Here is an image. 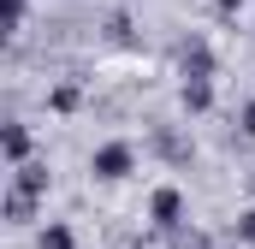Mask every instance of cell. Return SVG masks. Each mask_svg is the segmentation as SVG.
<instances>
[{
	"label": "cell",
	"mask_w": 255,
	"mask_h": 249,
	"mask_svg": "<svg viewBox=\"0 0 255 249\" xmlns=\"http://www.w3.org/2000/svg\"><path fill=\"white\" fill-rule=\"evenodd\" d=\"M89 172H95L101 184H119V178L136 172V148H130V142H101V148L89 154Z\"/></svg>",
	"instance_id": "6da1fadb"
},
{
	"label": "cell",
	"mask_w": 255,
	"mask_h": 249,
	"mask_svg": "<svg viewBox=\"0 0 255 249\" xmlns=\"http://www.w3.org/2000/svg\"><path fill=\"white\" fill-rule=\"evenodd\" d=\"M148 226L154 232H184V190L178 184H160L148 196Z\"/></svg>",
	"instance_id": "7a4b0ae2"
},
{
	"label": "cell",
	"mask_w": 255,
	"mask_h": 249,
	"mask_svg": "<svg viewBox=\"0 0 255 249\" xmlns=\"http://www.w3.org/2000/svg\"><path fill=\"white\" fill-rule=\"evenodd\" d=\"M0 148H6V166H12V172H18V166H30V148H36V136H30V124H6V130H0Z\"/></svg>",
	"instance_id": "3957f363"
},
{
	"label": "cell",
	"mask_w": 255,
	"mask_h": 249,
	"mask_svg": "<svg viewBox=\"0 0 255 249\" xmlns=\"http://www.w3.org/2000/svg\"><path fill=\"white\" fill-rule=\"evenodd\" d=\"M36 202H42V196H30V190L6 184V202H0V208H6V220H12V226H30V220H36Z\"/></svg>",
	"instance_id": "277c9868"
},
{
	"label": "cell",
	"mask_w": 255,
	"mask_h": 249,
	"mask_svg": "<svg viewBox=\"0 0 255 249\" xmlns=\"http://www.w3.org/2000/svg\"><path fill=\"white\" fill-rule=\"evenodd\" d=\"M178 101H184V113H208L214 107V77H184Z\"/></svg>",
	"instance_id": "5b68a950"
},
{
	"label": "cell",
	"mask_w": 255,
	"mask_h": 249,
	"mask_svg": "<svg viewBox=\"0 0 255 249\" xmlns=\"http://www.w3.org/2000/svg\"><path fill=\"white\" fill-rule=\"evenodd\" d=\"M178 65H184V77H214V54H208V42H184V48H178Z\"/></svg>",
	"instance_id": "8992f818"
},
{
	"label": "cell",
	"mask_w": 255,
	"mask_h": 249,
	"mask_svg": "<svg viewBox=\"0 0 255 249\" xmlns=\"http://www.w3.org/2000/svg\"><path fill=\"white\" fill-rule=\"evenodd\" d=\"M12 184L30 190V196H48V166H42V160H30V166H18V172H12Z\"/></svg>",
	"instance_id": "52a82bcc"
},
{
	"label": "cell",
	"mask_w": 255,
	"mask_h": 249,
	"mask_svg": "<svg viewBox=\"0 0 255 249\" xmlns=\"http://www.w3.org/2000/svg\"><path fill=\"white\" fill-rule=\"evenodd\" d=\"M36 249H77V238H71V226L48 220V226H42V238H36Z\"/></svg>",
	"instance_id": "ba28073f"
},
{
	"label": "cell",
	"mask_w": 255,
	"mask_h": 249,
	"mask_svg": "<svg viewBox=\"0 0 255 249\" xmlns=\"http://www.w3.org/2000/svg\"><path fill=\"white\" fill-rule=\"evenodd\" d=\"M77 101H83L77 83H54V89H48V107H54V113H77Z\"/></svg>",
	"instance_id": "9c48e42d"
},
{
	"label": "cell",
	"mask_w": 255,
	"mask_h": 249,
	"mask_svg": "<svg viewBox=\"0 0 255 249\" xmlns=\"http://www.w3.org/2000/svg\"><path fill=\"white\" fill-rule=\"evenodd\" d=\"M172 249H214L202 232H172Z\"/></svg>",
	"instance_id": "30bf717a"
},
{
	"label": "cell",
	"mask_w": 255,
	"mask_h": 249,
	"mask_svg": "<svg viewBox=\"0 0 255 249\" xmlns=\"http://www.w3.org/2000/svg\"><path fill=\"white\" fill-rule=\"evenodd\" d=\"M24 12H30V0H6V30H24Z\"/></svg>",
	"instance_id": "8fae6325"
},
{
	"label": "cell",
	"mask_w": 255,
	"mask_h": 249,
	"mask_svg": "<svg viewBox=\"0 0 255 249\" xmlns=\"http://www.w3.org/2000/svg\"><path fill=\"white\" fill-rule=\"evenodd\" d=\"M238 238L255 249V208H250V214H238Z\"/></svg>",
	"instance_id": "7c38bea8"
},
{
	"label": "cell",
	"mask_w": 255,
	"mask_h": 249,
	"mask_svg": "<svg viewBox=\"0 0 255 249\" xmlns=\"http://www.w3.org/2000/svg\"><path fill=\"white\" fill-rule=\"evenodd\" d=\"M238 124H244V136H255V101H244V113H238Z\"/></svg>",
	"instance_id": "4fadbf2b"
},
{
	"label": "cell",
	"mask_w": 255,
	"mask_h": 249,
	"mask_svg": "<svg viewBox=\"0 0 255 249\" xmlns=\"http://www.w3.org/2000/svg\"><path fill=\"white\" fill-rule=\"evenodd\" d=\"M214 6H220V12H226V18H232V12H238V6H244V0H214Z\"/></svg>",
	"instance_id": "5bb4252c"
}]
</instances>
